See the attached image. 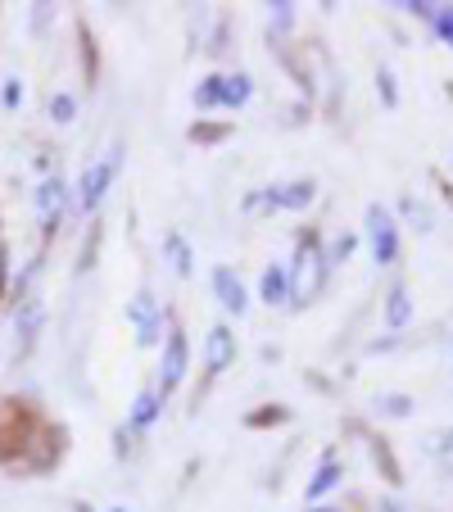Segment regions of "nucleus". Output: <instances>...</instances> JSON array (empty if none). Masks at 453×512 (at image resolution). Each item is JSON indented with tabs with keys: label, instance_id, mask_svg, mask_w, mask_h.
<instances>
[{
	"label": "nucleus",
	"instance_id": "1",
	"mask_svg": "<svg viewBox=\"0 0 453 512\" xmlns=\"http://www.w3.org/2000/svg\"><path fill=\"white\" fill-rule=\"evenodd\" d=\"M286 277H290V304H309L313 295L322 290V277H327V254L318 250V241H299V250H295V263L286 268Z\"/></svg>",
	"mask_w": 453,
	"mask_h": 512
},
{
	"label": "nucleus",
	"instance_id": "2",
	"mask_svg": "<svg viewBox=\"0 0 453 512\" xmlns=\"http://www.w3.org/2000/svg\"><path fill=\"white\" fill-rule=\"evenodd\" d=\"M186 372H191V340L186 331H168L164 340V358H159V399H168L173 390H182Z\"/></svg>",
	"mask_w": 453,
	"mask_h": 512
},
{
	"label": "nucleus",
	"instance_id": "3",
	"mask_svg": "<svg viewBox=\"0 0 453 512\" xmlns=\"http://www.w3.org/2000/svg\"><path fill=\"white\" fill-rule=\"evenodd\" d=\"M367 241H372V259L381 268H390L399 259V223L381 204H367Z\"/></svg>",
	"mask_w": 453,
	"mask_h": 512
},
{
	"label": "nucleus",
	"instance_id": "4",
	"mask_svg": "<svg viewBox=\"0 0 453 512\" xmlns=\"http://www.w3.org/2000/svg\"><path fill=\"white\" fill-rule=\"evenodd\" d=\"M114 173H118V150H109L105 159L87 164V173H82V182H78V204H82L87 213H96V209H100L105 191L114 186Z\"/></svg>",
	"mask_w": 453,
	"mask_h": 512
},
{
	"label": "nucleus",
	"instance_id": "5",
	"mask_svg": "<svg viewBox=\"0 0 453 512\" xmlns=\"http://www.w3.org/2000/svg\"><path fill=\"white\" fill-rule=\"evenodd\" d=\"M127 322L136 327V345H141V349L159 345V331H164V309H159V300L150 295V290H141V295L127 304Z\"/></svg>",
	"mask_w": 453,
	"mask_h": 512
},
{
	"label": "nucleus",
	"instance_id": "6",
	"mask_svg": "<svg viewBox=\"0 0 453 512\" xmlns=\"http://www.w3.org/2000/svg\"><path fill=\"white\" fill-rule=\"evenodd\" d=\"M232 363H236V331L227 322H218L209 331V340H204V368H209V377H222Z\"/></svg>",
	"mask_w": 453,
	"mask_h": 512
},
{
	"label": "nucleus",
	"instance_id": "7",
	"mask_svg": "<svg viewBox=\"0 0 453 512\" xmlns=\"http://www.w3.org/2000/svg\"><path fill=\"white\" fill-rule=\"evenodd\" d=\"M213 295H218V304L232 313V318H245V309H250V295H245L241 277H236L227 263H222V268H213Z\"/></svg>",
	"mask_w": 453,
	"mask_h": 512
},
{
	"label": "nucleus",
	"instance_id": "8",
	"mask_svg": "<svg viewBox=\"0 0 453 512\" xmlns=\"http://www.w3.org/2000/svg\"><path fill=\"white\" fill-rule=\"evenodd\" d=\"M64 209H68V186L59 182V177L41 182V191H37V213H41V227H46V236L59 232V223H64Z\"/></svg>",
	"mask_w": 453,
	"mask_h": 512
},
{
	"label": "nucleus",
	"instance_id": "9",
	"mask_svg": "<svg viewBox=\"0 0 453 512\" xmlns=\"http://www.w3.org/2000/svg\"><path fill=\"white\" fill-rule=\"evenodd\" d=\"M313 195H318V186L309 182V177H299V182H286V186H272L263 200H268V209H309Z\"/></svg>",
	"mask_w": 453,
	"mask_h": 512
},
{
	"label": "nucleus",
	"instance_id": "10",
	"mask_svg": "<svg viewBox=\"0 0 453 512\" xmlns=\"http://www.w3.org/2000/svg\"><path fill=\"white\" fill-rule=\"evenodd\" d=\"M259 300L268 304H290V277H286V263H272V268H263L259 277Z\"/></svg>",
	"mask_w": 453,
	"mask_h": 512
},
{
	"label": "nucleus",
	"instance_id": "11",
	"mask_svg": "<svg viewBox=\"0 0 453 512\" xmlns=\"http://www.w3.org/2000/svg\"><path fill=\"white\" fill-rule=\"evenodd\" d=\"M250 96H254V82L245 73L218 78V109H241V105H250Z\"/></svg>",
	"mask_w": 453,
	"mask_h": 512
},
{
	"label": "nucleus",
	"instance_id": "12",
	"mask_svg": "<svg viewBox=\"0 0 453 512\" xmlns=\"http://www.w3.org/2000/svg\"><path fill=\"white\" fill-rule=\"evenodd\" d=\"M340 476H345V467H340V458H322V467L309 476V490H304V499H309V503L327 499V494L340 485Z\"/></svg>",
	"mask_w": 453,
	"mask_h": 512
},
{
	"label": "nucleus",
	"instance_id": "13",
	"mask_svg": "<svg viewBox=\"0 0 453 512\" xmlns=\"http://www.w3.org/2000/svg\"><path fill=\"white\" fill-rule=\"evenodd\" d=\"M408 322H413V300H408V286L404 281H395L386 295V327L390 331H404Z\"/></svg>",
	"mask_w": 453,
	"mask_h": 512
},
{
	"label": "nucleus",
	"instance_id": "14",
	"mask_svg": "<svg viewBox=\"0 0 453 512\" xmlns=\"http://www.w3.org/2000/svg\"><path fill=\"white\" fill-rule=\"evenodd\" d=\"M159 413H164V399H159V390H141L132 404V426L136 431H145V426H155Z\"/></svg>",
	"mask_w": 453,
	"mask_h": 512
},
{
	"label": "nucleus",
	"instance_id": "15",
	"mask_svg": "<svg viewBox=\"0 0 453 512\" xmlns=\"http://www.w3.org/2000/svg\"><path fill=\"white\" fill-rule=\"evenodd\" d=\"M37 327H41V304L37 300H28L19 309V322H14V331L23 336V345H19V354H28L32 345H37Z\"/></svg>",
	"mask_w": 453,
	"mask_h": 512
},
{
	"label": "nucleus",
	"instance_id": "16",
	"mask_svg": "<svg viewBox=\"0 0 453 512\" xmlns=\"http://www.w3.org/2000/svg\"><path fill=\"white\" fill-rule=\"evenodd\" d=\"M50 118H55V123H73V118H78V100L68 96V91H55V96H50Z\"/></svg>",
	"mask_w": 453,
	"mask_h": 512
},
{
	"label": "nucleus",
	"instance_id": "17",
	"mask_svg": "<svg viewBox=\"0 0 453 512\" xmlns=\"http://www.w3.org/2000/svg\"><path fill=\"white\" fill-rule=\"evenodd\" d=\"M168 250H173V268H177V277H191V250L182 245V236H168Z\"/></svg>",
	"mask_w": 453,
	"mask_h": 512
},
{
	"label": "nucleus",
	"instance_id": "18",
	"mask_svg": "<svg viewBox=\"0 0 453 512\" xmlns=\"http://www.w3.org/2000/svg\"><path fill=\"white\" fill-rule=\"evenodd\" d=\"M376 91H381V100H386L390 109L399 105V91H395V73H390V68H381V73H376Z\"/></svg>",
	"mask_w": 453,
	"mask_h": 512
},
{
	"label": "nucleus",
	"instance_id": "19",
	"mask_svg": "<svg viewBox=\"0 0 453 512\" xmlns=\"http://www.w3.org/2000/svg\"><path fill=\"white\" fill-rule=\"evenodd\" d=\"M195 105H200V109H218V78H204L200 87H195Z\"/></svg>",
	"mask_w": 453,
	"mask_h": 512
},
{
	"label": "nucleus",
	"instance_id": "20",
	"mask_svg": "<svg viewBox=\"0 0 453 512\" xmlns=\"http://www.w3.org/2000/svg\"><path fill=\"white\" fill-rule=\"evenodd\" d=\"M376 404L386 408L390 417H408V413H413V399H408V395H381Z\"/></svg>",
	"mask_w": 453,
	"mask_h": 512
},
{
	"label": "nucleus",
	"instance_id": "21",
	"mask_svg": "<svg viewBox=\"0 0 453 512\" xmlns=\"http://www.w3.org/2000/svg\"><path fill=\"white\" fill-rule=\"evenodd\" d=\"M0 100H5V109H19L23 105V82L10 78V82H5V91H0Z\"/></svg>",
	"mask_w": 453,
	"mask_h": 512
},
{
	"label": "nucleus",
	"instance_id": "22",
	"mask_svg": "<svg viewBox=\"0 0 453 512\" xmlns=\"http://www.w3.org/2000/svg\"><path fill=\"white\" fill-rule=\"evenodd\" d=\"M349 254H354V236H340L336 250L327 254V268H331V263H340V259H349Z\"/></svg>",
	"mask_w": 453,
	"mask_h": 512
},
{
	"label": "nucleus",
	"instance_id": "23",
	"mask_svg": "<svg viewBox=\"0 0 453 512\" xmlns=\"http://www.w3.org/2000/svg\"><path fill=\"white\" fill-rule=\"evenodd\" d=\"M431 23L440 28V37H444V41H453V10H435V19H431Z\"/></svg>",
	"mask_w": 453,
	"mask_h": 512
},
{
	"label": "nucleus",
	"instance_id": "24",
	"mask_svg": "<svg viewBox=\"0 0 453 512\" xmlns=\"http://www.w3.org/2000/svg\"><path fill=\"white\" fill-rule=\"evenodd\" d=\"M286 417H290V413H286V408H277V404H272V413H254V417H250V426H268V422H286Z\"/></svg>",
	"mask_w": 453,
	"mask_h": 512
},
{
	"label": "nucleus",
	"instance_id": "25",
	"mask_svg": "<svg viewBox=\"0 0 453 512\" xmlns=\"http://www.w3.org/2000/svg\"><path fill=\"white\" fill-rule=\"evenodd\" d=\"M376 463H386V476H390V481H399V467H395V458H390L386 445H376Z\"/></svg>",
	"mask_w": 453,
	"mask_h": 512
},
{
	"label": "nucleus",
	"instance_id": "26",
	"mask_svg": "<svg viewBox=\"0 0 453 512\" xmlns=\"http://www.w3.org/2000/svg\"><path fill=\"white\" fill-rule=\"evenodd\" d=\"M309 512H340V508H309Z\"/></svg>",
	"mask_w": 453,
	"mask_h": 512
},
{
	"label": "nucleus",
	"instance_id": "27",
	"mask_svg": "<svg viewBox=\"0 0 453 512\" xmlns=\"http://www.w3.org/2000/svg\"><path fill=\"white\" fill-rule=\"evenodd\" d=\"M109 512H127V508H109Z\"/></svg>",
	"mask_w": 453,
	"mask_h": 512
}]
</instances>
